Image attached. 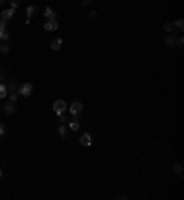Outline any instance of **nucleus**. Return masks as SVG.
Instances as JSON below:
<instances>
[{"label":"nucleus","mask_w":184,"mask_h":200,"mask_svg":"<svg viewBox=\"0 0 184 200\" xmlns=\"http://www.w3.org/2000/svg\"><path fill=\"white\" fill-rule=\"evenodd\" d=\"M17 92H18V96H22V97H28V96H31V92H33V84H31V83H24V84H20V86L17 88Z\"/></svg>","instance_id":"nucleus-1"},{"label":"nucleus","mask_w":184,"mask_h":200,"mask_svg":"<svg viewBox=\"0 0 184 200\" xmlns=\"http://www.w3.org/2000/svg\"><path fill=\"white\" fill-rule=\"evenodd\" d=\"M52 108H54V112H55L57 116H61V114H64V112H66L68 105H66V101H63V99H57V101L52 105Z\"/></svg>","instance_id":"nucleus-2"},{"label":"nucleus","mask_w":184,"mask_h":200,"mask_svg":"<svg viewBox=\"0 0 184 200\" xmlns=\"http://www.w3.org/2000/svg\"><path fill=\"white\" fill-rule=\"evenodd\" d=\"M81 112H83V103H81V101H74V103H70V114H72L74 118H79Z\"/></svg>","instance_id":"nucleus-3"},{"label":"nucleus","mask_w":184,"mask_h":200,"mask_svg":"<svg viewBox=\"0 0 184 200\" xmlns=\"http://www.w3.org/2000/svg\"><path fill=\"white\" fill-rule=\"evenodd\" d=\"M59 30V24L55 18H46L44 22V31H57Z\"/></svg>","instance_id":"nucleus-4"},{"label":"nucleus","mask_w":184,"mask_h":200,"mask_svg":"<svg viewBox=\"0 0 184 200\" xmlns=\"http://www.w3.org/2000/svg\"><path fill=\"white\" fill-rule=\"evenodd\" d=\"M13 17H15V9H13V8L4 9L2 13H0V20H6V22H8V20H11Z\"/></svg>","instance_id":"nucleus-5"},{"label":"nucleus","mask_w":184,"mask_h":200,"mask_svg":"<svg viewBox=\"0 0 184 200\" xmlns=\"http://www.w3.org/2000/svg\"><path fill=\"white\" fill-rule=\"evenodd\" d=\"M79 143L83 147H90L92 145V136L88 134V132H85V134H81V138H79Z\"/></svg>","instance_id":"nucleus-6"},{"label":"nucleus","mask_w":184,"mask_h":200,"mask_svg":"<svg viewBox=\"0 0 184 200\" xmlns=\"http://www.w3.org/2000/svg\"><path fill=\"white\" fill-rule=\"evenodd\" d=\"M35 13H37V8H35V6H28V8H26V24H30V22H31V18H33Z\"/></svg>","instance_id":"nucleus-7"},{"label":"nucleus","mask_w":184,"mask_h":200,"mask_svg":"<svg viewBox=\"0 0 184 200\" xmlns=\"http://www.w3.org/2000/svg\"><path fill=\"white\" fill-rule=\"evenodd\" d=\"M50 48H52L54 52H59V50L63 48V39H54V40L50 42Z\"/></svg>","instance_id":"nucleus-8"},{"label":"nucleus","mask_w":184,"mask_h":200,"mask_svg":"<svg viewBox=\"0 0 184 200\" xmlns=\"http://www.w3.org/2000/svg\"><path fill=\"white\" fill-rule=\"evenodd\" d=\"M42 15H44L46 18H55V11H54L50 6H46V8L42 9Z\"/></svg>","instance_id":"nucleus-9"},{"label":"nucleus","mask_w":184,"mask_h":200,"mask_svg":"<svg viewBox=\"0 0 184 200\" xmlns=\"http://www.w3.org/2000/svg\"><path fill=\"white\" fill-rule=\"evenodd\" d=\"M8 94H9L8 86H6L4 83H0V99H6V97H8Z\"/></svg>","instance_id":"nucleus-10"},{"label":"nucleus","mask_w":184,"mask_h":200,"mask_svg":"<svg viewBox=\"0 0 184 200\" xmlns=\"http://www.w3.org/2000/svg\"><path fill=\"white\" fill-rule=\"evenodd\" d=\"M79 127H81V125H79V119H77V118H74L70 123H68V129H70V130H79Z\"/></svg>","instance_id":"nucleus-11"},{"label":"nucleus","mask_w":184,"mask_h":200,"mask_svg":"<svg viewBox=\"0 0 184 200\" xmlns=\"http://www.w3.org/2000/svg\"><path fill=\"white\" fill-rule=\"evenodd\" d=\"M6 31H8V22L6 20H0V40H2V37H4Z\"/></svg>","instance_id":"nucleus-12"},{"label":"nucleus","mask_w":184,"mask_h":200,"mask_svg":"<svg viewBox=\"0 0 184 200\" xmlns=\"http://www.w3.org/2000/svg\"><path fill=\"white\" fill-rule=\"evenodd\" d=\"M4 112H6V114H13V112H15V105H13V103H6V105H4Z\"/></svg>","instance_id":"nucleus-13"},{"label":"nucleus","mask_w":184,"mask_h":200,"mask_svg":"<svg viewBox=\"0 0 184 200\" xmlns=\"http://www.w3.org/2000/svg\"><path fill=\"white\" fill-rule=\"evenodd\" d=\"M166 44H168V46H175V44H177V39H175L173 35H168V37H166Z\"/></svg>","instance_id":"nucleus-14"},{"label":"nucleus","mask_w":184,"mask_h":200,"mask_svg":"<svg viewBox=\"0 0 184 200\" xmlns=\"http://www.w3.org/2000/svg\"><path fill=\"white\" fill-rule=\"evenodd\" d=\"M57 132H59V136H61V138H66V134H68V132H66V127H64V125H59Z\"/></svg>","instance_id":"nucleus-15"},{"label":"nucleus","mask_w":184,"mask_h":200,"mask_svg":"<svg viewBox=\"0 0 184 200\" xmlns=\"http://www.w3.org/2000/svg\"><path fill=\"white\" fill-rule=\"evenodd\" d=\"M9 50H11V46H9V44H8V42H4V44H0V52H2V53H9Z\"/></svg>","instance_id":"nucleus-16"},{"label":"nucleus","mask_w":184,"mask_h":200,"mask_svg":"<svg viewBox=\"0 0 184 200\" xmlns=\"http://www.w3.org/2000/svg\"><path fill=\"white\" fill-rule=\"evenodd\" d=\"M175 28L180 30V31L184 30V20H182V18H177V20H175Z\"/></svg>","instance_id":"nucleus-17"},{"label":"nucleus","mask_w":184,"mask_h":200,"mask_svg":"<svg viewBox=\"0 0 184 200\" xmlns=\"http://www.w3.org/2000/svg\"><path fill=\"white\" fill-rule=\"evenodd\" d=\"M173 173H177V174L180 176V174H182V165H180V163H175V165H173Z\"/></svg>","instance_id":"nucleus-18"},{"label":"nucleus","mask_w":184,"mask_h":200,"mask_svg":"<svg viewBox=\"0 0 184 200\" xmlns=\"http://www.w3.org/2000/svg\"><path fill=\"white\" fill-rule=\"evenodd\" d=\"M17 88H18V84H17L15 81H11V83L8 84V90H11V92H17Z\"/></svg>","instance_id":"nucleus-19"},{"label":"nucleus","mask_w":184,"mask_h":200,"mask_svg":"<svg viewBox=\"0 0 184 200\" xmlns=\"http://www.w3.org/2000/svg\"><path fill=\"white\" fill-rule=\"evenodd\" d=\"M18 99V92H11V96H9V103H15Z\"/></svg>","instance_id":"nucleus-20"},{"label":"nucleus","mask_w":184,"mask_h":200,"mask_svg":"<svg viewBox=\"0 0 184 200\" xmlns=\"http://www.w3.org/2000/svg\"><path fill=\"white\" fill-rule=\"evenodd\" d=\"M164 30H166L168 33H171V31H173V24H171V22H166V24H164Z\"/></svg>","instance_id":"nucleus-21"},{"label":"nucleus","mask_w":184,"mask_h":200,"mask_svg":"<svg viewBox=\"0 0 184 200\" xmlns=\"http://www.w3.org/2000/svg\"><path fill=\"white\" fill-rule=\"evenodd\" d=\"M182 44H184V39H182V37H179V39H177V44H175V46H177V48H182Z\"/></svg>","instance_id":"nucleus-22"},{"label":"nucleus","mask_w":184,"mask_h":200,"mask_svg":"<svg viewBox=\"0 0 184 200\" xmlns=\"http://www.w3.org/2000/svg\"><path fill=\"white\" fill-rule=\"evenodd\" d=\"M4 134H6V125L0 123V136H4Z\"/></svg>","instance_id":"nucleus-23"},{"label":"nucleus","mask_w":184,"mask_h":200,"mask_svg":"<svg viewBox=\"0 0 184 200\" xmlns=\"http://www.w3.org/2000/svg\"><path fill=\"white\" fill-rule=\"evenodd\" d=\"M59 123H61V125H64V123H66V116H64V114H61V116H59Z\"/></svg>","instance_id":"nucleus-24"},{"label":"nucleus","mask_w":184,"mask_h":200,"mask_svg":"<svg viewBox=\"0 0 184 200\" xmlns=\"http://www.w3.org/2000/svg\"><path fill=\"white\" fill-rule=\"evenodd\" d=\"M96 17H98V11H90V15H88V18H90V20H94Z\"/></svg>","instance_id":"nucleus-25"},{"label":"nucleus","mask_w":184,"mask_h":200,"mask_svg":"<svg viewBox=\"0 0 184 200\" xmlns=\"http://www.w3.org/2000/svg\"><path fill=\"white\" fill-rule=\"evenodd\" d=\"M11 8H13V9L18 8V0H11Z\"/></svg>","instance_id":"nucleus-26"},{"label":"nucleus","mask_w":184,"mask_h":200,"mask_svg":"<svg viewBox=\"0 0 184 200\" xmlns=\"http://www.w3.org/2000/svg\"><path fill=\"white\" fill-rule=\"evenodd\" d=\"M0 178H2V169H0Z\"/></svg>","instance_id":"nucleus-27"},{"label":"nucleus","mask_w":184,"mask_h":200,"mask_svg":"<svg viewBox=\"0 0 184 200\" xmlns=\"http://www.w3.org/2000/svg\"><path fill=\"white\" fill-rule=\"evenodd\" d=\"M2 2H4V0H0V6H2Z\"/></svg>","instance_id":"nucleus-28"},{"label":"nucleus","mask_w":184,"mask_h":200,"mask_svg":"<svg viewBox=\"0 0 184 200\" xmlns=\"http://www.w3.org/2000/svg\"><path fill=\"white\" fill-rule=\"evenodd\" d=\"M4 2H11V0H4Z\"/></svg>","instance_id":"nucleus-29"},{"label":"nucleus","mask_w":184,"mask_h":200,"mask_svg":"<svg viewBox=\"0 0 184 200\" xmlns=\"http://www.w3.org/2000/svg\"><path fill=\"white\" fill-rule=\"evenodd\" d=\"M0 74H2V70H0Z\"/></svg>","instance_id":"nucleus-30"}]
</instances>
